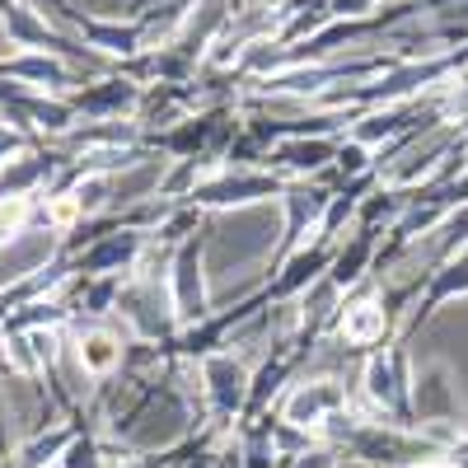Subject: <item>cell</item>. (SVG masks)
I'll use <instances>...</instances> for the list:
<instances>
[{
  "instance_id": "6da1fadb",
  "label": "cell",
  "mask_w": 468,
  "mask_h": 468,
  "mask_svg": "<svg viewBox=\"0 0 468 468\" xmlns=\"http://www.w3.org/2000/svg\"><path fill=\"white\" fill-rule=\"evenodd\" d=\"M48 253H52V234H43V229H19V234H10V244L0 249V286L28 277V271H37Z\"/></svg>"
},
{
  "instance_id": "7a4b0ae2",
  "label": "cell",
  "mask_w": 468,
  "mask_h": 468,
  "mask_svg": "<svg viewBox=\"0 0 468 468\" xmlns=\"http://www.w3.org/2000/svg\"><path fill=\"white\" fill-rule=\"evenodd\" d=\"M178 314L183 319H202L207 300H202V277H197V249H187L178 258Z\"/></svg>"
},
{
  "instance_id": "3957f363",
  "label": "cell",
  "mask_w": 468,
  "mask_h": 468,
  "mask_svg": "<svg viewBox=\"0 0 468 468\" xmlns=\"http://www.w3.org/2000/svg\"><path fill=\"white\" fill-rule=\"evenodd\" d=\"M324 408H337V388L333 384H304L300 394L286 403V417L300 421V426H309V421L324 417Z\"/></svg>"
},
{
  "instance_id": "277c9868",
  "label": "cell",
  "mask_w": 468,
  "mask_h": 468,
  "mask_svg": "<svg viewBox=\"0 0 468 468\" xmlns=\"http://www.w3.org/2000/svg\"><path fill=\"white\" fill-rule=\"evenodd\" d=\"M207 379H211V394L220 408H234L244 399V366H234V361H211L207 366Z\"/></svg>"
},
{
  "instance_id": "5b68a950",
  "label": "cell",
  "mask_w": 468,
  "mask_h": 468,
  "mask_svg": "<svg viewBox=\"0 0 468 468\" xmlns=\"http://www.w3.org/2000/svg\"><path fill=\"white\" fill-rule=\"evenodd\" d=\"M346 342H375L384 333V309L379 304H356L346 309V324H342Z\"/></svg>"
},
{
  "instance_id": "8992f818",
  "label": "cell",
  "mask_w": 468,
  "mask_h": 468,
  "mask_svg": "<svg viewBox=\"0 0 468 468\" xmlns=\"http://www.w3.org/2000/svg\"><path fill=\"white\" fill-rule=\"evenodd\" d=\"M80 366L85 370H112L117 366V342L108 333H94L80 342Z\"/></svg>"
},
{
  "instance_id": "52a82bcc",
  "label": "cell",
  "mask_w": 468,
  "mask_h": 468,
  "mask_svg": "<svg viewBox=\"0 0 468 468\" xmlns=\"http://www.w3.org/2000/svg\"><path fill=\"white\" fill-rule=\"evenodd\" d=\"M282 160L286 165H295V169H319L324 160H328V145H309V141H295V145H282Z\"/></svg>"
},
{
  "instance_id": "ba28073f",
  "label": "cell",
  "mask_w": 468,
  "mask_h": 468,
  "mask_svg": "<svg viewBox=\"0 0 468 468\" xmlns=\"http://www.w3.org/2000/svg\"><path fill=\"white\" fill-rule=\"evenodd\" d=\"M366 388H370V399H375V403H388V399H394V375H388L384 361H370V370H366Z\"/></svg>"
},
{
  "instance_id": "9c48e42d",
  "label": "cell",
  "mask_w": 468,
  "mask_h": 468,
  "mask_svg": "<svg viewBox=\"0 0 468 468\" xmlns=\"http://www.w3.org/2000/svg\"><path fill=\"white\" fill-rule=\"evenodd\" d=\"M19 216H24V202H0V234H5Z\"/></svg>"
},
{
  "instance_id": "30bf717a",
  "label": "cell",
  "mask_w": 468,
  "mask_h": 468,
  "mask_svg": "<svg viewBox=\"0 0 468 468\" xmlns=\"http://www.w3.org/2000/svg\"><path fill=\"white\" fill-rule=\"evenodd\" d=\"M15 150H19V136L0 127V165H10V154H15Z\"/></svg>"
},
{
  "instance_id": "8fae6325",
  "label": "cell",
  "mask_w": 468,
  "mask_h": 468,
  "mask_svg": "<svg viewBox=\"0 0 468 468\" xmlns=\"http://www.w3.org/2000/svg\"><path fill=\"white\" fill-rule=\"evenodd\" d=\"M300 468H333L328 454H300Z\"/></svg>"
}]
</instances>
